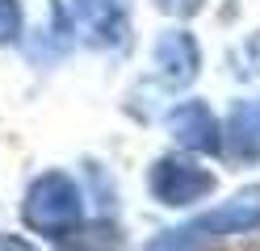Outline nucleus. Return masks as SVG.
I'll return each instance as SVG.
<instances>
[{
  "mask_svg": "<svg viewBox=\"0 0 260 251\" xmlns=\"http://www.w3.org/2000/svg\"><path fill=\"white\" fill-rule=\"evenodd\" d=\"M21 218L34 234L46 239H68L84 226V197L68 172H42L25 193Z\"/></svg>",
  "mask_w": 260,
  "mask_h": 251,
  "instance_id": "obj_1",
  "label": "nucleus"
},
{
  "mask_svg": "<svg viewBox=\"0 0 260 251\" xmlns=\"http://www.w3.org/2000/svg\"><path fill=\"white\" fill-rule=\"evenodd\" d=\"M155 5L164 9V13H172V17H193L206 0H155Z\"/></svg>",
  "mask_w": 260,
  "mask_h": 251,
  "instance_id": "obj_9",
  "label": "nucleus"
},
{
  "mask_svg": "<svg viewBox=\"0 0 260 251\" xmlns=\"http://www.w3.org/2000/svg\"><path fill=\"white\" fill-rule=\"evenodd\" d=\"M222 151L235 163L260 159V100H239L222 126Z\"/></svg>",
  "mask_w": 260,
  "mask_h": 251,
  "instance_id": "obj_7",
  "label": "nucleus"
},
{
  "mask_svg": "<svg viewBox=\"0 0 260 251\" xmlns=\"http://www.w3.org/2000/svg\"><path fill=\"white\" fill-rule=\"evenodd\" d=\"M147 189L159 205H193V201H202L214 193V176L198 167L193 159H181V155H168V159H155L151 172H147Z\"/></svg>",
  "mask_w": 260,
  "mask_h": 251,
  "instance_id": "obj_3",
  "label": "nucleus"
},
{
  "mask_svg": "<svg viewBox=\"0 0 260 251\" xmlns=\"http://www.w3.org/2000/svg\"><path fill=\"white\" fill-rule=\"evenodd\" d=\"M260 226V189L252 193H239L235 201L210 209L193 222L176 226L168 234H159L151 247H206V243H218V239H231V234H248Z\"/></svg>",
  "mask_w": 260,
  "mask_h": 251,
  "instance_id": "obj_2",
  "label": "nucleus"
},
{
  "mask_svg": "<svg viewBox=\"0 0 260 251\" xmlns=\"http://www.w3.org/2000/svg\"><path fill=\"white\" fill-rule=\"evenodd\" d=\"M21 33V5L17 0H0V46Z\"/></svg>",
  "mask_w": 260,
  "mask_h": 251,
  "instance_id": "obj_8",
  "label": "nucleus"
},
{
  "mask_svg": "<svg viewBox=\"0 0 260 251\" xmlns=\"http://www.w3.org/2000/svg\"><path fill=\"white\" fill-rule=\"evenodd\" d=\"M168 130L176 142H185L189 151H202V155H214L222 151V126L218 117L210 113L206 100H185L168 113Z\"/></svg>",
  "mask_w": 260,
  "mask_h": 251,
  "instance_id": "obj_4",
  "label": "nucleus"
},
{
  "mask_svg": "<svg viewBox=\"0 0 260 251\" xmlns=\"http://www.w3.org/2000/svg\"><path fill=\"white\" fill-rule=\"evenodd\" d=\"M198 67H202V50L193 42V33L185 29H172L155 42V71L168 88H185V84L198 80Z\"/></svg>",
  "mask_w": 260,
  "mask_h": 251,
  "instance_id": "obj_5",
  "label": "nucleus"
},
{
  "mask_svg": "<svg viewBox=\"0 0 260 251\" xmlns=\"http://www.w3.org/2000/svg\"><path fill=\"white\" fill-rule=\"evenodd\" d=\"M130 29L126 0H80V33L88 46H118Z\"/></svg>",
  "mask_w": 260,
  "mask_h": 251,
  "instance_id": "obj_6",
  "label": "nucleus"
}]
</instances>
